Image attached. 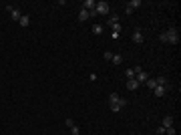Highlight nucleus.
Listing matches in <instances>:
<instances>
[{
  "label": "nucleus",
  "instance_id": "obj_20",
  "mask_svg": "<svg viewBox=\"0 0 181 135\" xmlns=\"http://www.w3.org/2000/svg\"><path fill=\"white\" fill-rule=\"evenodd\" d=\"M70 133H73V135H79V133H80V129L77 127V125H73V127H70Z\"/></svg>",
  "mask_w": 181,
  "mask_h": 135
},
{
  "label": "nucleus",
  "instance_id": "obj_15",
  "mask_svg": "<svg viewBox=\"0 0 181 135\" xmlns=\"http://www.w3.org/2000/svg\"><path fill=\"white\" fill-rule=\"evenodd\" d=\"M125 75H127V81H129V79H135V69H127V71H125Z\"/></svg>",
  "mask_w": 181,
  "mask_h": 135
},
{
  "label": "nucleus",
  "instance_id": "obj_6",
  "mask_svg": "<svg viewBox=\"0 0 181 135\" xmlns=\"http://www.w3.org/2000/svg\"><path fill=\"white\" fill-rule=\"evenodd\" d=\"M173 125V117L167 115V117H163V121H161V127H171Z\"/></svg>",
  "mask_w": 181,
  "mask_h": 135
},
{
  "label": "nucleus",
  "instance_id": "obj_11",
  "mask_svg": "<svg viewBox=\"0 0 181 135\" xmlns=\"http://www.w3.org/2000/svg\"><path fill=\"white\" fill-rule=\"evenodd\" d=\"M103 30H105V28H103V24H93V32L97 34V36H101Z\"/></svg>",
  "mask_w": 181,
  "mask_h": 135
},
{
  "label": "nucleus",
  "instance_id": "obj_24",
  "mask_svg": "<svg viewBox=\"0 0 181 135\" xmlns=\"http://www.w3.org/2000/svg\"><path fill=\"white\" fill-rule=\"evenodd\" d=\"M65 123H67L68 127H73V125H75V121H73V119H65Z\"/></svg>",
  "mask_w": 181,
  "mask_h": 135
},
{
  "label": "nucleus",
  "instance_id": "obj_1",
  "mask_svg": "<svg viewBox=\"0 0 181 135\" xmlns=\"http://www.w3.org/2000/svg\"><path fill=\"white\" fill-rule=\"evenodd\" d=\"M165 40L171 43V45H177V43H179V32H177V28H173V26L167 28V30H165Z\"/></svg>",
  "mask_w": 181,
  "mask_h": 135
},
{
  "label": "nucleus",
  "instance_id": "obj_10",
  "mask_svg": "<svg viewBox=\"0 0 181 135\" xmlns=\"http://www.w3.org/2000/svg\"><path fill=\"white\" fill-rule=\"evenodd\" d=\"M10 16H12V20H16V22H18V20H20V16H22V12L18 10V8H14V10L10 12Z\"/></svg>",
  "mask_w": 181,
  "mask_h": 135
},
{
  "label": "nucleus",
  "instance_id": "obj_3",
  "mask_svg": "<svg viewBox=\"0 0 181 135\" xmlns=\"http://www.w3.org/2000/svg\"><path fill=\"white\" fill-rule=\"evenodd\" d=\"M133 43H137V45H141L143 40H145V36H143V32H141V28H135V32H133Z\"/></svg>",
  "mask_w": 181,
  "mask_h": 135
},
{
  "label": "nucleus",
  "instance_id": "obj_2",
  "mask_svg": "<svg viewBox=\"0 0 181 135\" xmlns=\"http://www.w3.org/2000/svg\"><path fill=\"white\" fill-rule=\"evenodd\" d=\"M95 10H97V14H109V4L105 2V0H101V2H97V6H95Z\"/></svg>",
  "mask_w": 181,
  "mask_h": 135
},
{
  "label": "nucleus",
  "instance_id": "obj_4",
  "mask_svg": "<svg viewBox=\"0 0 181 135\" xmlns=\"http://www.w3.org/2000/svg\"><path fill=\"white\" fill-rule=\"evenodd\" d=\"M95 6H97V2H95V0H85L80 8H85L87 12H90V10H95Z\"/></svg>",
  "mask_w": 181,
  "mask_h": 135
},
{
  "label": "nucleus",
  "instance_id": "obj_5",
  "mask_svg": "<svg viewBox=\"0 0 181 135\" xmlns=\"http://www.w3.org/2000/svg\"><path fill=\"white\" fill-rule=\"evenodd\" d=\"M153 93H155V97H163V95L167 93V87H161V85H157V87L153 89Z\"/></svg>",
  "mask_w": 181,
  "mask_h": 135
},
{
  "label": "nucleus",
  "instance_id": "obj_12",
  "mask_svg": "<svg viewBox=\"0 0 181 135\" xmlns=\"http://www.w3.org/2000/svg\"><path fill=\"white\" fill-rule=\"evenodd\" d=\"M155 83H157V85H161V87H167V77H163V75H159L157 79H155Z\"/></svg>",
  "mask_w": 181,
  "mask_h": 135
},
{
  "label": "nucleus",
  "instance_id": "obj_8",
  "mask_svg": "<svg viewBox=\"0 0 181 135\" xmlns=\"http://www.w3.org/2000/svg\"><path fill=\"white\" fill-rule=\"evenodd\" d=\"M141 6V0H131V2H127V8H131V10H135Z\"/></svg>",
  "mask_w": 181,
  "mask_h": 135
},
{
  "label": "nucleus",
  "instance_id": "obj_23",
  "mask_svg": "<svg viewBox=\"0 0 181 135\" xmlns=\"http://www.w3.org/2000/svg\"><path fill=\"white\" fill-rule=\"evenodd\" d=\"M157 133H159V135H165V127H161V125H159V129H157Z\"/></svg>",
  "mask_w": 181,
  "mask_h": 135
},
{
  "label": "nucleus",
  "instance_id": "obj_14",
  "mask_svg": "<svg viewBox=\"0 0 181 135\" xmlns=\"http://www.w3.org/2000/svg\"><path fill=\"white\" fill-rule=\"evenodd\" d=\"M145 85H147L149 89H155V87H157V83H155V79H151V77H149V79L145 81Z\"/></svg>",
  "mask_w": 181,
  "mask_h": 135
},
{
  "label": "nucleus",
  "instance_id": "obj_21",
  "mask_svg": "<svg viewBox=\"0 0 181 135\" xmlns=\"http://www.w3.org/2000/svg\"><path fill=\"white\" fill-rule=\"evenodd\" d=\"M127 105H129V101H127V99H119V107H121V109H123V107H127Z\"/></svg>",
  "mask_w": 181,
  "mask_h": 135
},
{
  "label": "nucleus",
  "instance_id": "obj_17",
  "mask_svg": "<svg viewBox=\"0 0 181 135\" xmlns=\"http://www.w3.org/2000/svg\"><path fill=\"white\" fill-rule=\"evenodd\" d=\"M117 22H119V16H117V14H113V16L107 20V24H109V26H113V24H117Z\"/></svg>",
  "mask_w": 181,
  "mask_h": 135
},
{
  "label": "nucleus",
  "instance_id": "obj_19",
  "mask_svg": "<svg viewBox=\"0 0 181 135\" xmlns=\"http://www.w3.org/2000/svg\"><path fill=\"white\" fill-rule=\"evenodd\" d=\"M111 111H113V113H119V111H121L119 103H111Z\"/></svg>",
  "mask_w": 181,
  "mask_h": 135
},
{
  "label": "nucleus",
  "instance_id": "obj_13",
  "mask_svg": "<svg viewBox=\"0 0 181 135\" xmlns=\"http://www.w3.org/2000/svg\"><path fill=\"white\" fill-rule=\"evenodd\" d=\"M79 20H89V12L85 10V8H80V12H79Z\"/></svg>",
  "mask_w": 181,
  "mask_h": 135
},
{
  "label": "nucleus",
  "instance_id": "obj_22",
  "mask_svg": "<svg viewBox=\"0 0 181 135\" xmlns=\"http://www.w3.org/2000/svg\"><path fill=\"white\" fill-rule=\"evenodd\" d=\"M103 56H105V61H111V58H113V53H109V51H107Z\"/></svg>",
  "mask_w": 181,
  "mask_h": 135
},
{
  "label": "nucleus",
  "instance_id": "obj_7",
  "mask_svg": "<svg viewBox=\"0 0 181 135\" xmlns=\"http://www.w3.org/2000/svg\"><path fill=\"white\" fill-rule=\"evenodd\" d=\"M127 89H131V91L139 89V83H137L135 79H129V81H127Z\"/></svg>",
  "mask_w": 181,
  "mask_h": 135
},
{
  "label": "nucleus",
  "instance_id": "obj_16",
  "mask_svg": "<svg viewBox=\"0 0 181 135\" xmlns=\"http://www.w3.org/2000/svg\"><path fill=\"white\" fill-rule=\"evenodd\" d=\"M111 61H113V65H121V63H123V56H121V55H113Z\"/></svg>",
  "mask_w": 181,
  "mask_h": 135
},
{
  "label": "nucleus",
  "instance_id": "obj_9",
  "mask_svg": "<svg viewBox=\"0 0 181 135\" xmlns=\"http://www.w3.org/2000/svg\"><path fill=\"white\" fill-rule=\"evenodd\" d=\"M18 24H20V26H28V24H30L28 14H22V16H20V20H18Z\"/></svg>",
  "mask_w": 181,
  "mask_h": 135
},
{
  "label": "nucleus",
  "instance_id": "obj_18",
  "mask_svg": "<svg viewBox=\"0 0 181 135\" xmlns=\"http://www.w3.org/2000/svg\"><path fill=\"white\" fill-rule=\"evenodd\" d=\"M119 99H121V97H119L117 93H111V97H109V103H119Z\"/></svg>",
  "mask_w": 181,
  "mask_h": 135
}]
</instances>
